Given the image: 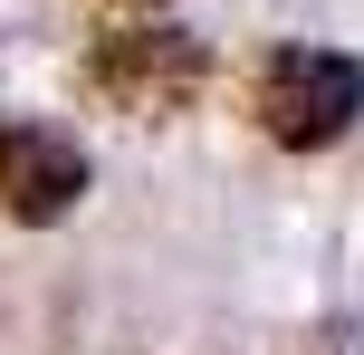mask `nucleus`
Here are the masks:
<instances>
[{
    "instance_id": "f03ea898",
    "label": "nucleus",
    "mask_w": 364,
    "mask_h": 355,
    "mask_svg": "<svg viewBox=\"0 0 364 355\" xmlns=\"http://www.w3.org/2000/svg\"><path fill=\"white\" fill-rule=\"evenodd\" d=\"M77 202H87V154L68 134H48V125L0 115V211L38 231V221H68Z\"/></svg>"
},
{
    "instance_id": "7ed1b4c3",
    "label": "nucleus",
    "mask_w": 364,
    "mask_h": 355,
    "mask_svg": "<svg viewBox=\"0 0 364 355\" xmlns=\"http://www.w3.org/2000/svg\"><path fill=\"white\" fill-rule=\"evenodd\" d=\"M96 77H106L115 96H144V106H182V96L201 87V48L192 38H106Z\"/></svg>"
},
{
    "instance_id": "f257e3e1",
    "label": "nucleus",
    "mask_w": 364,
    "mask_h": 355,
    "mask_svg": "<svg viewBox=\"0 0 364 355\" xmlns=\"http://www.w3.org/2000/svg\"><path fill=\"white\" fill-rule=\"evenodd\" d=\"M355 115H364V68L355 58H336V48H278L269 68H259V125H269V144L326 154Z\"/></svg>"
}]
</instances>
